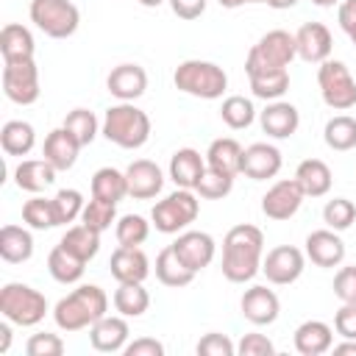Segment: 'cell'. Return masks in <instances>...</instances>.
Here are the masks:
<instances>
[{
	"instance_id": "6da1fadb",
	"label": "cell",
	"mask_w": 356,
	"mask_h": 356,
	"mask_svg": "<svg viewBox=\"0 0 356 356\" xmlns=\"http://www.w3.org/2000/svg\"><path fill=\"white\" fill-rule=\"evenodd\" d=\"M264 234L250 222L234 225L222 239V275L231 284L253 281L261 273Z\"/></svg>"
},
{
	"instance_id": "7a4b0ae2",
	"label": "cell",
	"mask_w": 356,
	"mask_h": 356,
	"mask_svg": "<svg viewBox=\"0 0 356 356\" xmlns=\"http://www.w3.org/2000/svg\"><path fill=\"white\" fill-rule=\"evenodd\" d=\"M108 312V295L97 284H81L53 306V320L61 331H83Z\"/></svg>"
},
{
	"instance_id": "3957f363",
	"label": "cell",
	"mask_w": 356,
	"mask_h": 356,
	"mask_svg": "<svg viewBox=\"0 0 356 356\" xmlns=\"http://www.w3.org/2000/svg\"><path fill=\"white\" fill-rule=\"evenodd\" d=\"M100 134L122 150H136L150 139V117L139 106L120 100L117 106L106 108L103 122H100Z\"/></svg>"
},
{
	"instance_id": "277c9868",
	"label": "cell",
	"mask_w": 356,
	"mask_h": 356,
	"mask_svg": "<svg viewBox=\"0 0 356 356\" xmlns=\"http://www.w3.org/2000/svg\"><path fill=\"white\" fill-rule=\"evenodd\" d=\"M298 56L295 47V33L289 31H267L250 50L245 58V72L250 75H264V72H281L286 70Z\"/></svg>"
},
{
	"instance_id": "5b68a950",
	"label": "cell",
	"mask_w": 356,
	"mask_h": 356,
	"mask_svg": "<svg viewBox=\"0 0 356 356\" xmlns=\"http://www.w3.org/2000/svg\"><path fill=\"white\" fill-rule=\"evenodd\" d=\"M172 83L184 95H192V97H200V100H217L228 89V75L214 61L189 58V61H181L175 67Z\"/></svg>"
},
{
	"instance_id": "8992f818",
	"label": "cell",
	"mask_w": 356,
	"mask_h": 356,
	"mask_svg": "<svg viewBox=\"0 0 356 356\" xmlns=\"http://www.w3.org/2000/svg\"><path fill=\"white\" fill-rule=\"evenodd\" d=\"M0 314L14 323V325H22V328H31L36 323L44 320L47 314V298L28 286V284H19V281H11L0 289Z\"/></svg>"
},
{
	"instance_id": "52a82bcc",
	"label": "cell",
	"mask_w": 356,
	"mask_h": 356,
	"mask_svg": "<svg viewBox=\"0 0 356 356\" xmlns=\"http://www.w3.org/2000/svg\"><path fill=\"white\" fill-rule=\"evenodd\" d=\"M197 211H200L197 192L178 186L175 192H170L167 197H161L153 206L150 220H153L156 231H161V234H181L184 228H189L197 220Z\"/></svg>"
},
{
	"instance_id": "ba28073f",
	"label": "cell",
	"mask_w": 356,
	"mask_h": 356,
	"mask_svg": "<svg viewBox=\"0 0 356 356\" xmlns=\"http://www.w3.org/2000/svg\"><path fill=\"white\" fill-rule=\"evenodd\" d=\"M28 17L50 39H70L81 25V11L72 0H31Z\"/></svg>"
},
{
	"instance_id": "9c48e42d",
	"label": "cell",
	"mask_w": 356,
	"mask_h": 356,
	"mask_svg": "<svg viewBox=\"0 0 356 356\" xmlns=\"http://www.w3.org/2000/svg\"><path fill=\"white\" fill-rule=\"evenodd\" d=\"M317 86L323 95V103L334 111H348L356 106V81L345 61L325 58L317 67Z\"/></svg>"
},
{
	"instance_id": "30bf717a",
	"label": "cell",
	"mask_w": 356,
	"mask_h": 356,
	"mask_svg": "<svg viewBox=\"0 0 356 356\" xmlns=\"http://www.w3.org/2000/svg\"><path fill=\"white\" fill-rule=\"evenodd\" d=\"M3 92L17 106H33L42 95L36 61H14L3 67Z\"/></svg>"
},
{
	"instance_id": "8fae6325",
	"label": "cell",
	"mask_w": 356,
	"mask_h": 356,
	"mask_svg": "<svg viewBox=\"0 0 356 356\" xmlns=\"http://www.w3.org/2000/svg\"><path fill=\"white\" fill-rule=\"evenodd\" d=\"M303 267H306V253L295 245H278L267 250V256L261 259V273L275 286L295 284L303 275Z\"/></svg>"
},
{
	"instance_id": "7c38bea8",
	"label": "cell",
	"mask_w": 356,
	"mask_h": 356,
	"mask_svg": "<svg viewBox=\"0 0 356 356\" xmlns=\"http://www.w3.org/2000/svg\"><path fill=\"white\" fill-rule=\"evenodd\" d=\"M303 197H306V195H303V189H300V184H298L295 178H281V181H275V184L264 192V197H261V211H264L267 220L284 222V220H289V217L298 214Z\"/></svg>"
},
{
	"instance_id": "4fadbf2b",
	"label": "cell",
	"mask_w": 356,
	"mask_h": 356,
	"mask_svg": "<svg viewBox=\"0 0 356 356\" xmlns=\"http://www.w3.org/2000/svg\"><path fill=\"white\" fill-rule=\"evenodd\" d=\"M172 250L178 253V259H181L192 273H200V270H206V267L214 261L217 242H214V236L206 234V231H181L178 239L172 242Z\"/></svg>"
},
{
	"instance_id": "5bb4252c",
	"label": "cell",
	"mask_w": 356,
	"mask_h": 356,
	"mask_svg": "<svg viewBox=\"0 0 356 356\" xmlns=\"http://www.w3.org/2000/svg\"><path fill=\"white\" fill-rule=\"evenodd\" d=\"M281 150L270 142H253L242 150V175L250 181H267L281 172Z\"/></svg>"
},
{
	"instance_id": "9a60e30c",
	"label": "cell",
	"mask_w": 356,
	"mask_h": 356,
	"mask_svg": "<svg viewBox=\"0 0 356 356\" xmlns=\"http://www.w3.org/2000/svg\"><path fill=\"white\" fill-rule=\"evenodd\" d=\"M295 47H298V58L309 64H323L325 58H331L334 39L323 22H303L295 31Z\"/></svg>"
},
{
	"instance_id": "2e32d148",
	"label": "cell",
	"mask_w": 356,
	"mask_h": 356,
	"mask_svg": "<svg viewBox=\"0 0 356 356\" xmlns=\"http://www.w3.org/2000/svg\"><path fill=\"white\" fill-rule=\"evenodd\" d=\"M125 181H128V195L134 200H150L164 189V172L150 159L131 161L125 167Z\"/></svg>"
},
{
	"instance_id": "e0dca14e",
	"label": "cell",
	"mask_w": 356,
	"mask_h": 356,
	"mask_svg": "<svg viewBox=\"0 0 356 356\" xmlns=\"http://www.w3.org/2000/svg\"><path fill=\"white\" fill-rule=\"evenodd\" d=\"M306 259H312V264L317 267H339L345 261V242L339 236V231H331V228H320V231H312L306 236Z\"/></svg>"
},
{
	"instance_id": "ac0fdd59",
	"label": "cell",
	"mask_w": 356,
	"mask_h": 356,
	"mask_svg": "<svg viewBox=\"0 0 356 356\" xmlns=\"http://www.w3.org/2000/svg\"><path fill=\"white\" fill-rule=\"evenodd\" d=\"M239 309H242V317L253 325H270L278 320L281 314V300L273 289L256 284L250 289H245L242 300H239Z\"/></svg>"
},
{
	"instance_id": "d6986e66",
	"label": "cell",
	"mask_w": 356,
	"mask_h": 356,
	"mask_svg": "<svg viewBox=\"0 0 356 356\" xmlns=\"http://www.w3.org/2000/svg\"><path fill=\"white\" fill-rule=\"evenodd\" d=\"M128 337H131V328H128V317L122 314L117 317L106 314L89 325V342L100 353H120L128 345Z\"/></svg>"
},
{
	"instance_id": "ffe728a7",
	"label": "cell",
	"mask_w": 356,
	"mask_h": 356,
	"mask_svg": "<svg viewBox=\"0 0 356 356\" xmlns=\"http://www.w3.org/2000/svg\"><path fill=\"white\" fill-rule=\"evenodd\" d=\"M106 89L111 97L122 103H134L147 89V72L139 64H117L106 78Z\"/></svg>"
},
{
	"instance_id": "44dd1931",
	"label": "cell",
	"mask_w": 356,
	"mask_h": 356,
	"mask_svg": "<svg viewBox=\"0 0 356 356\" xmlns=\"http://www.w3.org/2000/svg\"><path fill=\"white\" fill-rule=\"evenodd\" d=\"M259 122H261V131L270 136V139H289L298 125H300V114L292 103L286 100H273L267 103V108L259 114Z\"/></svg>"
},
{
	"instance_id": "7402d4cb",
	"label": "cell",
	"mask_w": 356,
	"mask_h": 356,
	"mask_svg": "<svg viewBox=\"0 0 356 356\" xmlns=\"http://www.w3.org/2000/svg\"><path fill=\"white\" fill-rule=\"evenodd\" d=\"M78 153H81V142L61 125V128H53L47 136H44V147H42V156L58 170V172H67L75 167L78 161Z\"/></svg>"
},
{
	"instance_id": "603a6c76",
	"label": "cell",
	"mask_w": 356,
	"mask_h": 356,
	"mask_svg": "<svg viewBox=\"0 0 356 356\" xmlns=\"http://www.w3.org/2000/svg\"><path fill=\"white\" fill-rule=\"evenodd\" d=\"M108 270H111V278L117 284H125V281H145L150 275V261L145 256L142 248H117L108 259Z\"/></svg>"
},
{
	"instance_id": "cb8c5ba5",
	"label": "cell",
	"mask_w": 356,
	"mask_h": 356,
	"mask_svg": "<svg viewBox=\"0 0 356 356\" xmlns=\"http://www.w3.org/2000/svg\"><path fill=\"white\" fill-rule=\"evenodd\" d=\"M167 172H170V181H172L175 186H181V189H195L197 181H200L203 172H206V159H203L195 147H181V150H175V153L170 156Z\"/></svg>"
},
{
	"instance_id": "d4e9b609",
	"label": "cell",
	"mask_w": 356,
	"mask_h": 356,
	"mask_svg": "<svg viewBox=\"0 0 356 356\" xmlns=\"http://www.w3.org/2000/svg\"><path fill=\"white\" fill-rule=\"evenodd\" d=\"M334 345V328L323 320H306L295 328V350L300 356H323Z\"/></svg>"
},
{
	"instance_id": "484cf974",
	"label": "cell",
	"mask_w": 356,
	"mask_h": 356,
	"mask_svg": "<svg viewBox=\"0 0 356 356\" xmlns=\"http://www.w3.org/2000/svg\"><path fill=\"white\" fill-rule=\"evenodd\" d=\"M36 53V42H33V33L19 25V22H8L3 25L0 31V56L6 64H14V61H31Z\"/></svg>"
},
{
	"instance_id": "4316f807",
	"label": "cell",
	"mask_w": 356,
	"mask_h": 356,
	"mask_svg": "<svg viewBox=\"0 0 356 356\" xmlns=\"http://www.w3.org/2000/svg\"><path fill=\"white\" fill-rule=\"evenodd\" d=\"M56 172H58V170H56L47 159H25V161H19L17 170H14V184H17L19 189H25V192L39 195V192H44L47 186H53Z\"/></svg>"
},
{
	"instance_id": "83f0119b",
	"label": "cell",
	"mask_w": 356,
	"mask_h": 356,
	"mask_svg": "<svg viewBox=\"0 0 356 356\" xmlns=\"http://www.w3.org/2000/svg\"><path fill=\"white\" fill-rule=\"evenodd\" d=\"M295 181L300 184L306 197H323V195L331 192L334 175H331V167L323 159H303L295 170Z\"/></svg>"
},
{
	"instance_id": "f1b7e54d",
	"label": "cell",
	"mask_w": 356,
	"mask_h": 356,
	"mask_svg": "<svg viewBox=\"0 0 356 356\" xmlns=\"http://www.w3.org/2000/svg\"><path fill=\"white\" fill-rule=\"evenodd\" d=\"M242 145L234 139V136H220L209 145L206 150V167L217 170V172H225V175H239L242 172Z\"/></svg>"
},
{
	"instance_id": "f546056e",
	"label": "cell",
	"mask_w": 356,
	"mask_h": 356,
	"mask_svg": "<svg viewBox=\"0 0 356 356\" xmlns=\"http://www.w3.org/2000/svg\"><path fill=\"white\" fill-rule=\"evenodd\" d=\"M0 256L6 264H22L33 256V236L22 225H3L0 228Z\"/></svg>"
},
{
	"instance_id": "4dcf8cb0",
	"label": "cell",
	"mask_w": 356,
	"mask_h": 356,
	"mask_svg": "<svg viewBox=\"0 0 356 356\" xmlns=\"http://www.w3.org/2000/svg\"><path fill=\"white\" fill-rule=\"evenodd\" d=\"M36 145V131L25 120H8L0 128V147L6 156H28Z\"/></svg>"
},
{
	"instance_id": "1f68e13d",
	"label": "cell",
	"mask_w": 356,
	"mask_h": 356,
	"mask_svg": "<svg viewBox=\"0 0 356 356\" xmlns=\"http://www.w3.org/2000/svg\"><path fill=\"white\" fill-rule=\"evenodd\" d=\"M58 245L64 250H70L72 256H78L81 261H92L97 256V250H100V231H95L92 225L81 222V225L67 228Z\"/></svg>"
},
{
	"instance_id": "d6a6232c",
	"label": "cell",
	"mask_w": 356,
	"mask_h": 356,
	"mask_svg": "<svg viewBox=\"0 0 356 356\" xmlns=\"http://www.w3.org/2000/svg\"><path fill=\"white\" fill-rule=\"evenodd\" d=\"M195 275H197V273H192V270L178 259V253L172 250V245H167V248L156 256V278H159L164 286H172V289L186 286V284H192Z\"/></svg>"
},
{
	"instance_id": "836d02e7",
	"label": "cell",
	"mask_w": 356,
	"mask_h": 356,
	"mask_svg": "<svg viewBox=\"0 0 356 356\" xmlns=\"http://www.w3.org/2000/svg\"><path fill=\"white\" fill-rule=\"evenodd\" d=\"M86 261H81L78 256H72L70 250H64L61 245H56L47 253V273L53 275V281L58 284H78L83 278Z\"/></svg>"
},
{
	"instance_id": "e575fe53",
	"label": "cell",
	"mask_w": 356,
	"mask_h": 356,
	"mask_svg": "<svg viewBox=\"0 0 356 356\" xmlns=\"http://www.w3.org/2000/svg\"><path fill=\"white\" fill-rule=\"evenodd\" d=\"M114 309L122 314V317H142L150 306V295L147 289L142 286V281H125L114 289Z\"/></svg>"
},
{
	"instance_id": "d590c367",
	"label": "cell",
	"mask_w": 356,
	"mask_h": 356,
	"mask_svg": "<svg viewBox=\"0 0 356 356\" xmlns=\"http://www.w3.org/2000/svg\"><path fill=\"white\" fill-rule=\"evenodd\" d=\"M128 195V181L125 172L114 170V167H100L92 175V197L108 200V203H120Z\"/></svg>"
},
{
	"instance_id": "8d00e7d4",
	"label": "cell",
	"mask_w": 356,
	"mask_h": 356,
	"mask_svg": "<svg viewBox=\"0 0 356 356\" xmlns=\"http://www.w3.org/2000/svg\"><path fill=\"white\" fill-rule=\"evenodd\" d=\"M323 139H325V145L331 150H339V153L353 150L356 147V120L350 114L331 117L325 122V128H323Z\"/></svg>"
},
{
	"instance_id": "74e56055",
	"label": "cell",
	"mask_w": 356,
	"mask_h": 356,
	"mask_svg": "<svg viewBox=\"0 0 356 356\" xmlns=\"http://www.w3.org/2000/svg\"><path fill=\"white\" fill-rule=\"evenodd\" d=\"M220 117H222V122H225L231 131H242V128H248V125L256 120L253 100H248L245 95H231V97L222 100Z\"/></svg>"
},
{
	"instance_id": "f35d334b",
	"label": "cell",
	"mask_w": 356,
	"mask_h": 356,
	"mask_svg": "<svg viewBox=\"0 0 356 356\" xmlns=\"http://www.w3.org/2000/svg\"><path fill=\"white\" fill-rule=\"evenodd\" d=\"M114 234H117V245H122V248H139L150 236V222L142 214H122L114 222Z\"/></svg>"
},
{
	"instance_id": "ab89813d",
	"label": "cell",
	"mask_w": 356,
	"mask_h": 356,
	"mask_svg": "<svg viewBox=\"0 0 356 356\" xmlns=\"http://www.w3.org/2000/svg\"><path fill=\"white\" fill-rule=\"evenodd\" d=\"M248 81H250L253 97L267 100V103L281 100L284 92L289 89V72L286 70H281V72H264V75H250Z\"/></svg>"
},
{
	"instance_id": "60d3db41",
	"label": "cell",
	"mask_w": 356,
	"mask_h": 356,
	"mask_svg": "<svg viewBox=\"0 0 356 356\" xmlns=\"http://www.w3.org/2000/svg\"><path fill=\"white\" fill-rule=\"evenodd\" d=\"M78 142H81V147H86V145H92L95 142V136L100 134V122H97V117H95V111H89V108H72L67 117H64V122H61Z\"/></svg>"
},
{
	"instance_id": "b9f144b4",
	"label": "cell",
	"mask_w": 356,
	"mask_h": 356,
	"mask_svg": "<svg viewBox=\"0 0 356 356\" xmlns=\"http://www.w3.org/2000/svg\"><path fill=\"white\" fill-rule=\"evenodd\" d=\"M22 222L33 231H47V228H56V209H53V200L47 197H31L22 203Z\"/></svg>"
},
{
	"instance_id": "7bdbcfd3",
	"label": "cell",
	"mask_w": 356,
	"mask_h": 356,
	"mask_svg": "<svg viewBox=\"0 0 356 356\" xmlns=\"http://www.w3.org/2000/svg\"><path fill=\"white\" fill-rule=\"evenodd\" d=\"M323 222L331 231H348L356 222V203L348 197H334L323 206Z\"/></svg>"
},
{
	"instance_id": "ee69618b",
	"label": "cell",
	"mask_w": 356,
	"mask_h": 356,
	"mask_svg": "<svg viewBox=\"0 0 356 356\" xmlns=\"http://www.w3.org/2000/svg\"><path fill=\"white\" fill-rule=\"evenodd\" d=\"M231 189H234V175L217 172V170H211V167H206L203 178H200L197 186H195V192H197L203 200H222V197L231 195Z\"/></svg>"
},
{
	"instance_id": "f6af8a7d",
	"label": "cell",
	"mask_w": 356,
	"mask_h": 356,
	"mask_svg": "<svg viewBox=\"0 0 356 356\" xmlns=\"http://www.w3.org/2000/svg\"><path fill=\"white\" fill-rule=\"evenodd\" d=\"M50 200H53L56 222H58V225H67V222L78 220L81 211H83V206H86V200H83V195H81L78 189H58Z\"/></svg>"
},
{
	"instance_id": "bcb514c9",
	"label": "cell",
	"mask_w": 356,
	"mask_h": 356,
	"mask_svg": "<svg viewBox=\"0 0 356 356\" xmlns=\"http://www.w3.org/2000/svg\"><path fill=\"white\" fill-rule=\"evenodd\" d=\"M81 222L92 225L95 231H108L111 222H117V203H108V200H100V197H92L83 211H81Z\"/></svg>"
},
{
	"instance_id": "7dc6e473",
	"label": "cell",
	"mask_w": 356,
	"mask_h": 356,
	"mask_svg": "<svg viewBox=\"0 0 356 356\" xmlns=\"http://www.w3.org/2000/svg\"><path fill=\"white\" fill-rule=\"evenodd\" d=\"M25 353L28 356H61L64 353V339L58 334H33L28 342H25Z\"/></svg>"
},
{
	"instance_id": "c3c4849f",
	"label": "cell",
	"mask_w": 356,
	"mask_h": 356,
	"mask_svg": "<svg viewBox=\"0 0 356 356\" xmlns=\"http://www.w3.org/2000/svg\"><path fill=\"white\" fill-rule=\"evenodd\" d=\"M200 356H234L236 353V345L225 337V334H220V331H209L200 342H197V348H195Z\"/></svg>"
},
{
	"instance_id": "681fc988",
	"label": "cell",
	"mask_w": 356,
	"mask_h": 356,
	"mask_svg": "<svg viewBox=\"0 0 356 356\" xmlns=\"http://www.w3.org/2000/svg\"><path fill=\"white\" fill-rule=\"evenodd\" d=\"M334 295L342 303H353L356 300V264L339 267L334 275Z\"/></svg>"
},
{
	"instance_id": "f907efd6",
	"label": "cell",
	"mask_w": 356,
	"mask_h": 356,
	"mask_svg": "<svg viewBox=\"0 0 356 356\" xmlns=\"http://www.w3.org/2000/svg\"><path fill=\"white\" fill-rule=\"evenodd\" d=\"M236 353L239 356H273L275 345L264 334H245L239 339V345H236Z\"/></svg>"
},
{
	"instance_id": "816d5d0a",
	"label": "cell",
	"mask_w": 356,
	"mask_h": 356,
	"mask_svg": "<svg viewBox=\"0 0 356 356\" xmlns=\"http://www.w3.org/2000/svg\"><path fill=\"white\" fill-rule=\"evenodd\" d=\"M334 331L342 339H356V300L353 303H342L334 314Z\"/></svg>"
},
{
	"instance_id": "f5cc1de1",
	"label": "cell",
	"mask_w": 356,
	"mask_h": 356,
	"mask_svg": "<svg viewBox=\"0 0 356 356\" xmlns=\"http://www.w3.org/2000/svg\"><path fill=\"white\" fill-rule=\"evenodd\" d=\"M125 356H164V345L153 337H139L122 348Z\"/></svg>"
},
{
	"instance_id": "db71d44e",
	"label": "cell",
	"mask_w": 356,
	"mask_h": 356,
	"mask_svg": "<svg viewBox=\"0 0 356 356\" xmlns=\"http://www.w3.org/2000/svg\"><path fill=\"white\" fill-rule=\"evenodd\" d=\"M167 3H170L172 14H175L178 19L192 22V19L203 17V11H206V3H209V0H167Z\"/></svg>"
},
{
	"instance_id": "11a10c76",
	"label": "cell",
	"mask_w": 356,
	"mask_h": 356,
	"mask_svg": "<svg viewBox=\"0 0 356 356\" xmlns=\"http://www.w3.org/2000/svg\"><path fill=\"white\" fill-rule=\"evenodd\" d=\"M337 22L345 33L356 31V0H342L337 8Z\"/></svg>"
},
{
	"instance_id": "9f6ffc18",
	"label": "cell",
	"mask_w": 356,
	"mask_h": 356,
	"mask_svg": "<svg viewBox=\"0 0 356 356\" xmlns=\"http://www.w3.org/2000/svg\"><path fill=\"white\" fill-rule=\"evenodd\" d=\"M11 348V328H8V320L0 323V353H8Z\"/></svg>"
},
{
	"instance_id": "6f0895ef",
	"label": "cell",
	"mask_w": 356,
	"mask_h": 356,
	"mask_svg": "<svg viewBox=\"0 0 356 356\" xmlns=\"http://www.w3.org/2000/svg\"><path fill=\"white\" fill-rule=\"evenodd\" d=\"M331 350H334L337 356H345V353L356 356V339H345V342H339V345H331Z\"/></svg>"
},
{
	"instance_id": "680465c9",
	"label": "cell",
	"mask_w": 356,
	"mask_h": 356,
	"mask_svg": "<svg viewBox=\"0 0 356 356\" xmlns=\"http://www.w3.org/2000/svg\"><path fill=\"white\" fill-rule=\"evenodd\" d=\"M253 3H267V0H220L222 8H242V6H253Z\"/></svg>"
},
{
	"instance_id": "91938a15",
	"label": "cell",
	"mask_w": 356,
	"mask_h": 356,
	"mask_svg": "<svg viewBox=\"0 0 356 356\" xmlns=\"http://www.w3.org/2000/svg\"><path fill=\"white\" fill-rule=\"evenodd\" d=\"M298 0H267V6L270 8H278V11H284V8H292Z\"/></svg>"
},
{
	"instance_id": "94428289",
	"label": "cell",
	"mask_w": 356,
	"mask_h": 356,
	"mask_svg": "<svg viewBox=\"0 0 356 356\" xmlns=\"http://www.w3.org/2000/svg\"><path fill=\"white\" fill-rule=\"evenodd\" d=\"M139 6H145V8H159L161 3H167V0H136Z\"/></svg>"
},
{
	"instance_id": "6125c7cd",
	"label": "cell",
	"mask_w": 356,
	"mask_h": 356,
	"mask_svg": "<svg viewBox=\"0 0 356 356\" xmlns=\"http://www.w3.org/2000/svg\"><path fill=\"white\" fill-rule=\"evenodd\" d=\"M314 6H320V8H331V6H337V3H342V0H312Z\"/></svg>"
},
{
	"instance_id": "be15d7a7",
	"label": "cell",
	"mask_w": 356,
	"mask_h": 356,
	"mask_svg": "<svg viewBox=\"0 0 356 356\" xmlns=\"http://www.w3.org/2000/svg\"><path fill=\"white\" fill-rule=\"evenodd\" d=\"M348 36H350V42H353V44H356V31H350V33H348Z\"/></svg>"
}]
</instances>
